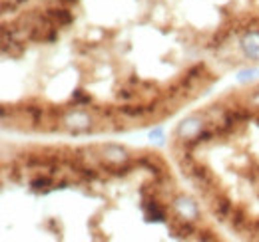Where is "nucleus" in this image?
Returning <instances> with one entry per match:
<instances>
[{"instance_id":"obj_1","label":"nucleus","mask_w":259,"mask_h":242,"mask_svg":"<svg viewBox=\"0 0 259 242\" xmlns=\"http://www.w3.org/2000/svg\"><path fill=\"white\" fill-rule=\"evenodd\" d=\"M0 161L10 240H227L158 149L4 141Z\"/></svg>"},{"instance_id":"obj_2","label":"nucleus","mask_w":259,"mask_h":242,"mask_svg":"<svg viewBox=\"0 0 259 242\" xmlns=\"http://www.w3.org/2000/svg\"><path fill=\"white\" fill-rule=\"evenodd\" d=\"M167 155L224 234L259 242V82L182 117L167 135Z\"/></svg>"}]
</instances>
